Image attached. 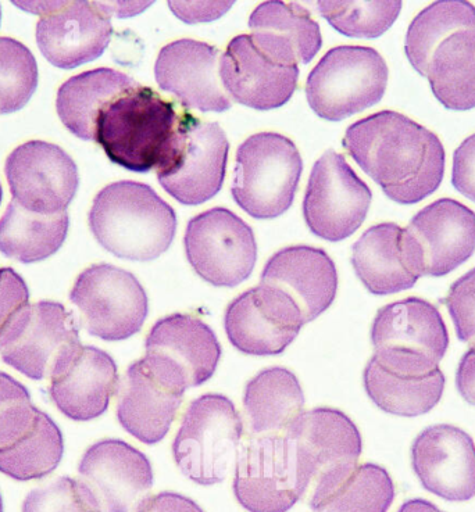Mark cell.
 <instances>
[{
    "mask_svg": "<svg viewBox=\"0 0 475 512\" xmlns=\"http://www.w3.org/2000/svg\"><path fill=\"white\" fill-rule=\"evenodd\" d=\"M344 146L396 203H419L437 191L444 179L445 149L438 136L391 110L350 125Z\"/></svg>",
    "mask_w": 475,
    "mask_h": 512,
    "instance_id": "1",
    "label": "cell"
},
{
    "mask_svg": "<svg viewBox=\"0 0 475 512\" xmlns=\"http://www.w3.org/2000/svg\"><path fill=\"white\" fill-rule=\"evenodd\" d=\"M407 59L449 110L475 107V6L435 2L417 14L406 34Z\"/></svg>",
    "mask_w": 475,
    "mask_h": 512,
    "instance_id": "2",
    "label": "cell"
},
{
    "mask_svg": "<svg viewBox=\"0 0 475 512\" xmlns=\"http://www.w3.org/2000/svg\"><path fill=\"white\" fill-rule=\"evenodd\" d=\"M89 228L99 245L119 259L152 261L170 249L177 216L149 185L120 181L96 195Z\"/></svg>",
    "mask_w": 475,
    "mask_h": 512,
    "instance_id": "3",
    "label": "cell"
},
{
    "mask_svg": "<svg viewBox=\"0 0 475 512\" xmlns=\"http://www.w3.org/2000/svg\"><path fill=\"white\" fill-rule=\"evenodd\" d=\"M182 114L152 88L130 89L100 113L95 142L113 163L135 171H159L178 141Z\"/></svg>",
    "mask_w": 475,
    "mask_h": 512,
    "instance_id": "4",
    "label": "cell"
},
{
    "mask_svg": "<svg viewBox=\"0 0 475 512\" xmlns=\"http://www.w3.org/2000/svg\"><path fill=\"white\" fill-rule=\"evenodd\" d=\"M244 420L234 401L206 393L189 403L175 435V465L189 481L213 486L225 481L237 461Z\"/></svg>",
    "mask_w": 475,
    "mask_h": 512,
    "instance_id": "5",
    "label": "cell"
},
{
    "mask_svg": "<svg viewBox=\"0 0 475 512\" xmlns=\"http://www.w3.org/2000/svg\"><path fill=\"white\" fill-rule=\"evenodd\" d=\"M302 170L299 150L287 136H250L238 148L232 196L253 218L280 217L294 203Z\"/></svg>",
    "mask_w": 475,
    "mask_h": 512,
    "instance_id": "6",
    "label": "cell"
},
{
    "mask_svg": "<svg viewBox=\"0 0 475 512\" xmlns=\"http://www.w3.org/2000/svg\"><path fill=\"white\" fill-rule=\"evenodd\" d=\"M285 433L294 440L309 486V507L330 494L359 465L362 433L344 411L331 407L303 411Z\"/></svg>",
    "mask_w": 475,
    "mask_h": 512,
    "instance_id": "7",
    "label": "cell"
},
{
    "mask_svg": "<svg viewBox=\"0 0 475 512\" xmlns=\"http://www.w3.org/2000/svg\"><path fill=\"white\" fill-rule=\"evenodd\" d=\"M384 57L366 46H338L325 53L306 82L307 102L317 116L345 120L377 105L388 85Z\"/></svg>",
    "mask_w": 475,
    "mask_h": 512,
    "instance_id": "8",
    "label": "cell"
},
{
    "mask_svg": "<svg viewBox=\"0 0 475 512\" xmlns=\"http://www.w3.org/2000/svg\"><path fill=\"white\" fill-rule=\"evenodd\" d=\"M235 499L248 512H288L309 493L294 440L253 436L239 450L232 481Z\"/></svg>",
    "mask_w": 475,
    "mask_h": 512,
    "instance_id": "9",
    "label": "cell"
},
{
    "mask_svg": "<svg viewBox=\"0 0 475 512\" xmlns=\"http://www.w3.org/2000/svg\"><path fill=\"white\" fill-rule=\"evenodd\" d=\"M188 386L164 358L146 356L128 365L117 390V421L144 445L162 442L170 432Z\"/></svg>",
    "mask_w": 475,
    "mask_h": 512,
    "instance_id": "10",
    "label": "cell"
},
{
    "mask_svg": "<svg viewBox=\"0 0 475 512\" xmlns=\"http://www.w3.org/2000/svg\"><path fill=\"white\" fill-rule=\"evenodd\" d=\"M70 300L80 310L82 327L106 342H121L139 334L149 315L144 286L132 272L112 264H94L82 271Z\"/></svg>",
    "mask_w": 475,
    "mask_h": 512,
    "instance_id": "11",
    "label": "cell"
},
{
    "mask_svg": "<svg viewBox=\"0 0 475 512\" xmlns=\"http://www.w3.org/2000/svg\"><path fill=\"white\" fill-rule=\"evenodd\" d=\"M184 246L189 264L210 285L235 288L255 270L257 243L253 229L224 207L192 218Z\"/></svg>",
    "mask_w": 475,
    "mask_h": 512,
    "instance_id": "12",
    "label": "cell"
},
{
    "mask_svg": "<svg viewBox=\"0 0 475 512\" xmlns=\"http://www.w3.org/2000/svg\"><path fill=\"white\" fill-rule=\"evenodd\" d=\"M228 150L230 143L219 124L184 113L173 155L156 171L159 184L182 204L205 203L223 186Z\"/></svg>",
    "mask_w": 475,
    "mask_h": 512,
    "instance_id": "13",
    "label": "cell"
},
{
    "mask_svg": "<svg viewBox=\"0 0 475 512\" xmlns=\"http://www.w3.org/2000/svg\"><path fill=\"white\" fill-rule=\"evenodd\" d=\"M371 191L345 157L328 150L314 164L303 200V217L314 235L339 242L355 234L369 213Z\"/></svg>",
    "mask_w": 475,
    "mask_h": 512,
    "instance_id": "14",
    "label": "cell"
},
{
    "mask_svg": "<svg viewBox=\"0 0 475 512\" xmlns=\"http://www.w3.org/2000/svg\"><path fill=\"white\" fill-rule=\"evenodd\" d=\"M403 243L419 277H444L475 252V213L457 200H435L403 228Z\"/></svg>",
    "mask_w": 475,
    "mask_h": 512,
    "instance_id": "15",
    "label": "cell"
},
{
    "mask_svg": "<svg viewBox=\"0 0 475 512\" xmlns=\"http://www.w3.org/2000/svg\"><path fill=\"white\" fill-rule=\"evenodd\" d=\"M363 386L384 413L414 418L430 413L441 401L445 375L431 358L380 349L374 350L364 368Z\"/></svg>",
    "mask_w": 475,
    "mask_h": 512,
    "instance_id": "16",
    "label": "cell"
},
{
    "mask_svg": "<svg viewBox=\"0 0 475 512\" xmlns=\"http://www.w3.org/2000/svg\"><path fill=\"white\" fill-rule=\"evenodd\" d=\"M305 325L295 300L281 289L264 284L235 297L224 314L228 340L248 356L284 353Z\"/></svg>",
    "mask_w": 475,
    "mask_h": 512,
    "instance_id": "17",
    "label": "cell"
},
{
    "mask_svg": "<svg viewBox=\"0 0 475 512\" xmlns=\"http://www.w3.org/2000/svg\"><path fill=\"white\" fill-rule=\"evenodd\" d=\"M81 321L62 303L28 304L0 338L5 364L32 381L48 379L57 358L80 343Z\"/></svg>",
    "mask_w": 475,
    "mask_h": 512,
    "instance_id": "18",
    "label": "cell"
},
{
    "mask_svg": "<svg viewBox=\"0 0 475 512\" xmlns=\"http://www.w3.org/2000/svg\"><path fill=\"white\" fill-rule=\"evenodd\" d=\"M5 171L14 202L45 216L67 213L80 184L74 160L48 142L31 141L14 149Z\"/></svg>",
    "mask_w": 475,
    "mask_h": 512,
    "instance_id": "19",
    "label": "cell"
},
{
    "mask_svg": "<svg viewBox=\"0 0 475 512\" xmlns=\"http://www.w3.org/2000/svg\"><path fill=\"white\" fill-rule=\"evenodd\" d=\"M49 396L70 420H96L109 410L120 377L116 361L105 350L82 343L57 358L49 375Z\"/></svg>",
    "mask_w": 475,
    "mask_h": 512,
    "instance_id": "20",
    "label": "cell"
},
{
    "mask_svg": "<svg viewBox=\"0 0 475 512\" xmlns=\"http://www.w3.org/2000/svg\"><path fill=\"white\" fill-rule=\"evenodd\" d=\"M78 474L102 512H135L155 485L146 454L120 439H102L89 446Z\"/></svg>",
    "mask_w": 475,
    "mask_h": 512,
    "instance_id": "21",
    "label": "cell"
},
{
    "mask_svg": "<svg viewBox=\"0 0 475 512\" xmlns=\"http://www.w3.org/2000/svg\"><path fill=\"white\" fill-rule=\"evenodd\" d=\"M112 34V14L99 2H50L37 25L42 55L67 70L98 59Z\"/></svg>",
    "mask_w": 475,
    "mask_h": 512,
    "instance_id": "22",
    "label": "cell"
},
{
    "mask_svg": "<svg viewBox=\"0 0 475 512\" xmlns=\"http://www.w3.org/2000/svg\"><path fill=\"white\" fill-rule=\"evenodd\" d=\"M412 467L427 492L463 503L475 497V443L455 425L428 426L414 439Z\"/></svg>",
    "mask_w": 475,
    "mask_h": 512,
    "instance_id": "23",
    "label": "cell"
},
{
    "mask_svg": "<svg viewBox=\"0 0 475 512\" xmlns=\"http://www.w3.org/2000/svg\"><path fill=\"white\" fill-rule=\"evenodd\" d=\"M220 52L194 39L164 46L157 56L155 75L163 91L173 93L181 105L199 112L223 113L230 109L220 78Z\"/></svg>",
    "mask_w": 475,
    "mask_h": 512,
    "instance_id": "24",
    "label": "cell"
},
{
    "mask_svg": "<svg viewBox=\"0 0 475 512\" xmlns=\"http://www.w3.org/2000/svg\"><path fill=\"white\" fill-rule=\"evenodd\" d=\"M220 78L228 98L252 109L284 106L298 87L299 67L264 55L250 35H238L220 59Z\"/></svg>",
    "mask_w": 475,
    "mask_h": 512,
    "instance_id": "25",
    "label": "cell"
},
{
    "mask_svg": "<svg viewBox=\"0 0 475 512\" xmlns=\"http://www.w3.org/2000/svg\"><path fill=\"white\" fill-rule=\"evenodd\" d=\"M260 284L275 286L298 304L305 324L330 309L338 293V271L330 254L319 247L289 246L278 250L263 268Z\"/></svg>",
    "mask_w": 475,
    "mask_h": 512,
    "instance_id": "26",
    "label": "cell"
},
{
    "mask_svg": "<svg viewBox=\"0 0 475 512\" xmlns=\"http://www.w3.org/2000/svg\"><path fill=\"white\" fill-rule=\"evenodd\" d=\"M145 354L170 361L191 389L213 378L223 349L205 321L191 314L175 313L160 318L150 329L145 339Z\"/></svg>",
    "mask_w": 475,
    "mask_h": 512,
    "instance_id": "27",
    "label": "cell"
},
{
    "mask_svg": "<svg viewBox=\"0 0 475 512\" xmlns=\"http://www.w3.org/2000/svg\"><path fill=\"white\" fill-rule=\"evenodd\" d=\"M371 343L374 350H402L441 363L448 352L449 332L434 304L407 297L378 310L371 325Z\"/></svg>",
    "mask_w": 475,
    "mask_h": 512,
    "instance_id": "28",
    "label": "cell"
},
{
    "mask_svg": "<svg viewBox=\"0 0 475 512\" xmlns=\"http://www.w3.org/2000/svg\"><path fill=\"white\" fill-rule=\"evenodd\" d=\"M249 27L257 48L284 66L312 62L323 45L319 23L298 3H262L253 10Z\"/></svg>",
    "mask_w": 475,
    "mask_h": 512,
    "instance_id": "29",
    "label": "cell"
},
{
    "mask_svg": "<svg viewBox=\"0 0 475 512\" xmlns=\"http://www.w3.org/2000/svg\"><path fill=\"white\" fill-rule=\"evenodd\" d=\"M350 261L360 282L377 296L412 289L420 278L407 260L403 228L394 223L367 229L352 246Z\"/></svg>",
    "mask_w": 475,
    "mask_h": 512,
    "instance_id": "30",
    "label": "cell"
},
{
    "mask_svg": "<svg viewBox=\"0 0 475 512\" xmlns=\"http://www.w3.org/2000/svg\"><path fill=\"white\" fill-rule=\"evenodd\" d=\"M242 403L253 436L282 435L305 411L306 397L294 372L274 365L249 379Z\"/></svg>",
    "mask_w": 475,
    "mask_h": 512,
    "instance_id": "31",
    "label": "cell"
},
{
    "mask_svg": "<svg viewBox=\"0 0 475 512\" xmlns=\"http://www.w3.org/2000/svg\"><path fill=\"white\" fill-rule=\"evenodd\" d=\"M138 85L130 75L113 68L85 71L60 87L57 93V113L71 134L84 141H95L100 113L113 100Z\"/></svg>",
    "mask_w": 475,
    "mask_h": 512,
    "instance_id": "32",
    "label": "cell"
},
{
    "mask_svg": "<svg viewBox=\"0 0 475 512\" xmlns=\"http://www.w3.org/2000/svg\"><path fill=\"white\" fill-rule=\"evenodd\" d=\"M69 225V213L45 216L12 200L0 218V253L23 264L49 259L66 241Z\"/></svg>",
    "mask_w": 475,
    "mask_h": 512,
    "instance_id": "33",
    "label": "cell"
},
{
    "mask_svg": "<svg viewBox=\"0 0 475 512\" xmlns=\"http://www.w3.org/2000/svg\"><path fill=\"white\" fill-rule=\"evenodd\" d=\"M63 433L48 414L9 449L0 450V472L14 481L44 479L62 463Z\"/></svg>",
    "mask_w": 475,
    "mask_h": 512,
    "instance_id": "34",
    "label": "cell"
},
{
    "mask_svg": "<svg viewBox=\"0 0 475 512\" xmlns=\"http://www.w3.org/2000/svg\"><path fill=\"white\" fill-rule=\"evenodd\" d=\"M395 500V483L387 469L366 463L337 488L310 507L313 512H388Z\"/></svg>",
    "mask_w": 475,
    "mask_h": 512,
    "instance_id": "35",
    "label": "cell"
},
{
    "mask_svg": "<svg viewBox=\"0 0 475 512\" xmlns=\"http://www.w3.org/2000/svg\"><path fill=\"white\" fill-rule=\"evenodd\" d=\"M321 16L353 38H378L398 19L402 2H319Z\"/></svg>",
    "mask_w": 475,
    "mask_h": 512,
    "instance_id": "36",
    "label": "cell"
},
{
    "mask_svg": "<svg viewBox=\"0 0 475 512\" xmlns=\"http://www.w3.org/2000/svg\"><path fill=\"white\" fill-rule=\"evenodd\" d=\"M38 87L37 60L16 39L0 37V114L23 109Z\"/></svg>",
    "mask_w": 475,
    "mask_h": 512,
    "instance_id": "37",
    "label": "cell"
},
{
    "mask_svg": "<svg viewBox=\"0 0 475 512\" xmlns=\"http://www.w3.org/2000/svg\"><path fill=\"white\" fill-rule=\"evenodd\" d=\"M42 413L23 383L0 372V450L13 446L32 431Z\"/></svg>",
    "mask_w": 475,
    "mask_h": 512,
    "instance_id": "38",
    "label": "cell"
},
{
    "mask_svg": "<svg viewBox=\"0 0 475 512\" xmlns=\"http://www.w3.org/2000/svg\"><path fill=\"white\" fill-rule=\"evenodd\" d=\"M21 512H102L81 479L59 476L25 496Z\"/></svg>",
    "mask_w": 475,
    "mask_h": 512,
    "instance_id": "39",
    "label": "cell"
},
{
    "mask_svg": "<svg viewBox=\"0 0 475 512\" xmlns=\"http://www.w3.org/2000/svg\"><path fill=\"white\" fill-rule=\"evenodd\" d=\"M444 302L460 342H475V268L450 286Z\"/></svg>",
    "mask_w": 475,
    "mask_h": 512,
    "instance_id": "40",
    "label": "cell"
},
{
    "mask_svg": "<svg viewBox=\"0 0 475 512\" xmlns=\"http://www.w3.org/2000/svg\"><path fill=\"white\" fill-rule=\"evenodd\" d=\"M30 304V290L13 268H0V338L6 329Z\"/></svg>",
    "mask_w": 475,
    "mask_h": 512,
    "instance_id": "41",
    "label": "cell"
},
{
    "mask_svg": "<svg viewBox=\"0 0 475 512\" xmlns=\"http://www.w3.org/2000/svg\"><path fill=\"white\" fill-rule=\"evenodd\" d=\"M452 184L475 203V134L464 139L453 155Z\"/></svg>",
    "mask_w": 475,
    "mask_h": 512,
    "instance_id": "42",
    "label": "cell"
},
{
    "mask_svg": "<svg viewBox=\"0 0 475 512\" xmlns=\"http://www.w3.org/2000/svg\"><path fill=\"white\" fill-rule=\"evenodd\" d=\"M234 2H169L171 12L188 24L207 23L224 16Z\"/></svg>",
    "mask_w": 475,
    "mask_h": 512,
    "instance_id": "43",
    "label": "cell"
},
{
    "mask_svg": "<svg viewBox=\"0 0 475 512\" xmlns=\"http://www.w3.org/2000/svg\"><path fill=\"white\" fill-rule=\"evenodd\" d=\"M135 512H205L196 501L181 493L160 492L145 497Z\"/></svg>",
    "mask_w": 475,
    "mask_h": 512,
    "instance_id": "44",
    "label": "cell"
},
{
    "mask_svg": "<svg viewBox=\"0 0 475 512\" xmlns=\"http://www.w3.org/2000/svg\"><path fill=\"white\" fill-rule=\"evenodd\" d=\"M456 388L466 403L475 406V342L463 354L457 367Z\"/></svg>",
    "mask_w": 475,
    "mask_h": 512,
    "instance_id": "45",
    "label": "cell"
},
{
    "mask_svg": "<svg viewBox=\"0 0 475 512\" xmlns=\"http://www.w3.org/2000/svg\"><path fill=\"white\" fill-rule=\"evenodd\" d=\"M152 5L150 2L145 3H128V2H116V3H106L107 9H109L110 14L112 16L117 17H130L135 16V14H139L144 12L146 7Z\"/></svg>",
    "mask_w": 475,
    "mask_h": 512,
    "instance_id": "46",
    "label": "cell"
},
{
    "mask_svg": "<svg viewBox=\"0 0 475 512\" xmlns=\"http://www.w3.org/2000/svg\"><path fill=\"white\" fill-rule=\"evenodd\" d=\"M398 512H444L439 510L435 504H432L431 501L424 499H413L406 501V503L402 504V507L399 508Z\"/></svg>",
    "mask_w": 475,
    "mask_h": 512,
    "instance_id": "47",
    "label": "cell"
},
{
    "mask_svg": "<svg viewBox=\"0 0 475 512\" xmlns=\"http://www.w3.org/2000/svg\"><path fill=\"white\" fill-rule=\"evenodd\" d=\"M0 512H3V500H2V494H0Z\"/></svg>",
    "mask_w": 475,
    "mask_h": 512,
    "instance_id": "48",
    "label": "cell"
},
{
    "mask_svg": "<svg viewBox=\"0 0 475 512\" xmlns=\"http://www.w3.org/2000/svg\"><path fill=\"white\" fill-rule=\"evenodd\" d=\"M2 196H3L2 185H0V202H2Z\"/></svg>",
    "mask_w": 475,
    "mask_h": 512,
    "instance_id": "49",
    "label": "cell"
},
{
    "mask_svg": "<svg viewBox=\"0 0 475 512\" xmlns=\"http://www.w3.org/2000/svg\"><path fill=\"white\" fill-rule=\"evenodd\" d=\"M0 20H2V7H0Z\"/></svg>",
    "mask_w": 475,
    "mask_h": 512,
    "instance_id": "50",
    "label": "cell"
}]
</instances>
